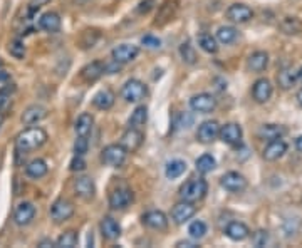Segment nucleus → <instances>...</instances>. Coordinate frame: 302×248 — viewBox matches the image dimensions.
Returning <instances> with one entry per match:
<instances>
[{"instance_id":"1","label":"nucleus","mask_w":302,"mask_h":248,"mask_svg":"<svg viewBox=\"0 0 302 248\" xmlns=\"http://www.w3.org/2000/svg\"><path fill=\"white\" fill-rule=\"evenodd\" d=\"M45 142H47V133L42 128L32 126V128L20 131L17 134V138H15V150H17V153H29L39 150Z\"/></svg>"},{"instance_id":"2","label":"nucleus","mask_w":302,"mask_h":248,"mask_svg":"<svg viewBox=\"0 0 302 248\" xmlns=\"http://www.w3.org/2000/svg\"><path fill=\"white\" fill-rule=\"evenodd\" d=\"M208 193V183L203 178H193L190 181H186L183 186L180 188V198L185 202L196 203L207 196Z\"/></svg>"},{"instance_id":"3","label":"nucleus","mask_w":302,"mask_h":248,"mask_svg":"<svg viewBox=\"0 0 302 248\" xmlns=\"http://www.w3.org/2000/svg\"><path fill=\"white\" fill-rule=\"evenodd\" d=\"M121 96L126 103L136 104L148 96V87L139 79H129V81L124 82V86L121 89Z\"/></svg>"},{"instance_id":"4","label":"nucleus","mask_w":302,"mask_h":248,"mask_svg":"<svg viewBox=\"0 0 302 248\" xmlns=\"http://www.w3.org/2000/svg\"><path fill=\"white\" fill-rule=\"evenodd\" d=\"M74 203L69 202L67 198H57L51 207V218L56 225H61L64 221L71 220L74 216Z\"/></svg>"},{"instance_id":"5","label":"nucleus","mask_w":302,"mask_h":248,"mask_svg":"<svg viewBox=\"0 0 302 248\" xmlns=\"http://www.w3.org/2000/svg\"><path fill=\"white\" fill-rule=\"evenodd\" d=\"M128 160V151L121 144H108L101 153V161L111 168H121Z\"/></svg>"},{"instance_id":"6","label":"nucleus","mask_w":302,"mask_h":248,"mask_svg":"<svg viewBox=\"0 0 302 248\" xmlns=\"http://www.w3.org/2000/svg\"><path fill=\"white\" fill-rule=\"evenodd\" d=\"M220 184L223 189L230 193H242L247 188V179L242 173L238 171H228L220 178Z\"/></svg>"},{"instance_id":"7","label":"nucleus","mask_w":302,"mask_h":248,"mask_svg":"<svg viewBox=\"0 0 302 248\" xmlns=\"http://www.w3.org/2000/svg\"><path fill=\"white\" fill-rule=\"evenodd\" d=\"M190 108L195 111V113L200 114H208L212 111H215L217 108V99L208 92H200L195 94L193 97L190 99Z\"/></svg>"},{"instance_id":"8","label":"nucleus","mask_w":302,"mask_h":248,"mask_svg":"<svg viewBox=\"0 0 302 248\" xmlns=\"http://www.w3.org/2000/svg\"><path fill=\"white\" fill-rule=\"evenodd\" d=\"M196 213V207L191 202H185L181 200L180 203H176L173 210H171V220L175 221L176 225H183L188 220H191Z\"/></svg>"},{"instance_id":"9","label":"nucleus","mask_w":302,"mask_h":248,"mask_svg":"<svg viewBox=\"0 0 302 248\" xmlns=\"http://www.w3.org/2000/svg\"><path fill=\"white\" fill-rule=\"evenodd\" d=\"M143 141H144V134L141 133V131H139L138 128H128L123 133L119 144H121L128 153H134L143 146Z\"/></svg>"},{"instance_id":"10","label":"nucleus","mask_w":302,"mask_h":248,"mask_svg":"<svg viewBox=\"0 0 302 248\" xmlns=\"http://www.w3.org/2000/svg\"><path fill=\"white\" fill-rule=\"evenodd\" d=\"M133 191L128 186L116 188L109 194V207L111 210H124L133 203Z\"/></svg>"},{"instance_id":"11","label":"nucleus","mask_w":302,"mask_h":248,"mask_svg":"<svg viewBox=\"0 0 302 248\" xmlns=\"http://www.w3.org/2000/svg\"><path fill=\"white\" fill-rule=\"evenodd\" d=\"M141 221L144 226H148L151 230H158V231H165L168 228V216H166L161 210H149L143 216Z\"/></svg>"},{"instance_id":"12","label":"nucleus","mask_w":302,"mask_h":248,"mask_svg":"<svg viewBox=\"0 0 302 248\" xmlns=\"http://www.w3.org/2000/svg\"><path fill=\"white\" fill-rule=\"evenodd\" d=\"M139 54V47L133 44H119L111 51L113 61L119 62V64H128V62L134 61Z\"/></svg>"},{"instance_id":"13","label":"nucleus","mask_w":302,"mask_h":248,"mask_svg":"<svg viewBox=\"0 0 302 248\" xmlns=\"http://www.w3.org/2000/svg\"><path fill=\"white\" fill-rule=\"evenodd\" d=\"M242 136H243V131L237 123H227L225 126H220L218 138L225 142V144H230V146L240 144Z\"/></svg>"},{"instance_id":"14","label":"nucleus","mask_w":302,"mask_h":248,"mask_svg":"<svg viewBox=\"0 0 302 248\" xmlns=\"http://www.w3.org/2000/svg\"><path fill=\"white\" fill-rule=\"evenodd\" d=\"M272 92H274V87H272V82L269 81V79H257V81L254 82L252 86V97L255 99V103L259 104H264L267 103L270 97H272Z\"/></svg>"},{"instance_id":"15","label":"nucleus","mask_w":302,"mask_h":248,"mask_svg":"<svg viewBox=\"0 0 302 248\" xmlns=\"http://www.w3.org/2000/svg\"><path fill=\"white\" fill-rule=\"evenodd\" d=\"M252 17L254 10L247 7L245 4H233L227 9V19L235 24H245L248 20H252Z\"/></svg>"},{"instance_id":"16","label":"nucleus","mask_w":302,"mask_h":248,"mask_svg":"<svg viewBox=\"0 0 302 248\" xmlns=\"http://www.w3.org/2000/svg\"><path fill=\"white\" fill-rule=\"evenodd\" d=\"M218 133H220V124L217 121H205L196 129V139L203 144H208L218 138Z\"/></svg>"},{"instance_id":"17","label":"nucleus","mask_w":302,"mask_h":248,"mask_svg":"<svg viewBox=\"0 0 302 248\" xmlns=\"http://www.w3.org/2000/svg\"><path fill=\"white\" fill-rule=\"evenodd\" d=\"M35 207L30 202H22L19 205L17 208H15V213H14V221L17 223L19 226H27L32 223V220L35 218Z\"/></svg>"},{"instance_id":"18","label":"nucleus","mask_w":302,"mask_h":248,"mask_svg":"<svg viewBox=\"0 0 302 248\" xmlns=\"http://www.w3.org/2000/svg\"><path fill=\"white\" fill-rule=\"evenodd\" d=\"M74 191L79 198L82 200H92L96 194V184H94V179L89 178V176H79L74 181Z\"/></svg>"},{"instance_id":"19","label":"nucleus","mask_w":302,"mask_h":248,"mask_svg":"<svg viewBox=\"0 0 302 248\" xmlns=\"http://www.w3.org/2000/svg\"><path fill=\"white\" fill-rule=\"evenodd\" d=\"M285 153H287V142L282 141V138L269 141L267 146L264 147V158L267 161H277Z\"/></svg>"},{"instance_id":"20","label":"nucleus","mask_w":302,"mask_h":248,"mask_svg":"<svg viewBox=\"0 0 302 248\" xmlns=\"http://www.w3.org/2000/svg\"><path fill=\"white\" fill-rule=\"evenodd\" d=\"M45 118H47V109L44 106H40V104H32V106H29L22 113V123L25 126L37 124Z\"/></svg>"},{"instance_id":"21","label":"nucleus","mask_w":302,"mask_h":248,"mask_svg":"<svg viewBox=\"0 0 302 248\" xmlns=\"http://www.w3.org/2000/svg\"><path fill=\"white\" fill-rule=\"evenodd\" d=\"M225 235L232 241H243L250 236V230H248V226L245 223H242V221H230L225 228Z\"/></svg>"},{"instance_id":"22","label":"nucleus","mask_w":302,"mask_h":248,"mask_svg":"<svg viewBox=\"0 0 302 248\" xmlns=\"http://www.w3.org/2000/svg\"><path fill=\"white\" fill-rule=\"evenodd\" d=\"M99 230H101V235L103 238L106 240H116L119 238V235H121V226L114 218L111 216H104L99 223Z\"/></svg>"},{"instance_id":"23","label":"nucleus","mask_w":302,"mask_h":248,"mask_svg":"<svg viewBox=\"0 0 302 248\" xmlns=\"http://www.w3.org/2000/svg\"><path fill=\"white\" fill-rule=\"evenodd\" d=\"M61 25H62V20H61V15L57 12H45L40 15V19H39V27L45 30V32H51V34L59 32Z\"/></svg>"},{"instance_id":"24","label":"nucleus","mask_w":302,"mask_h":248,"mask_svg":"<svg viewBox=\"0 0 302 248\" xmlns=\"http://www.w3.org/2000/svg\"><path fill=\"white\" fill-rule=\"evenodd\" d=\"M103 74H106L104 72L103 62L101 61H92V62H89V64H86L84 67H82L81 77L84 79L86 82H96L103 77Z\"/></svg>"},{"instance_id":"25","label":"nucleus","mask_w":302,"mask_h":248,"mask_svg":"<svg viewBox=\"0 0 302 248\" xmlns=\"http://www.w3.org/2000/svg\"><path fill=\"white\" fill-rule=\"evenodd\" d=\"M49 168H47V163L44 160H40V158H35L30 163H27V166H25V175L32 179H40L47 175Z\"/></svg>"},{"instance_id":"26","label":"nucleus","mask_w":302,"mask_h":248,"mask_svg":"<svg viewBox=\"0 0 302 248\" xmlns=\"http://www.w3.org/2000/svg\"><path fill=\"white\" fill-rule=\"evenodd\" d=\"M287 133V129L280 124H264L260 126L259 129V138L265 139V141H272V139H279Z\"/></svg>"},{"instance_id":"27","label":"nucleus","mask_w":302,"mask_h":248,"mask_svg":"<svg viewBox=\"0 0 302 248\" xmlns=\"http://www.w3.org/2000/svg\"><path fill=\"white\" fill-rule=\"evenodd\" d=\"M114 101H116V97H114V92L111 89H103V91H99L94 97H92L94 108L101 109V111L111 109L114 106Z\"/></svg>"},{"instance_id":"28","label":"nucleus","mask_w":302,"mask_h":248,"mask_svg":"<svg viewBox=\"0 0 302 248\" xmlns=\"http://www.w3.org/2000/svg\"><path fill=\"white\" fill-rule=\"evenodd\" d=\"M92 126H94V118H92V114L82 113L79 118L76 119L74 131L77 136H89L92 131Z\"/></svg>"},{"instance_id":"29","label":"nucleus","mask_w":302,"mask_h":248,"mask_svg":"<svg viewBox=\"0 0 302 248\" xmlns=\"http://www.w3.org/2000/svg\"><path fill=\"white\" fill-rule=\"evenodd\" d=\"M269 66V54L264 51H257L248 57V69L254 72H262Z\"/></svg>"},{"instance_id":"30","label":"nucleus","mask_w":302,"mask_h":248,"mask_svg":"<svg viewBox=\"0 0 302 248\" xmlns=\"http://www.w3.org/2000/svg\"><path fill=\"white\" fill-rule=\"evenodd\" d=\"M297 81V72H295L292 67H282L277 72V84L282 89H290Z\"/></svg>"},{"instance_id":"31","label":"nucleus","mask_w":302,"mask_h":248,"mask_svg":"<svg viewBox=\"0 0 302 248\" xmlns=\"http://www.w3.org/2000/svg\"><path fill=\"white\" fill-rule=\"evenodd\" d=\"M195 168L200 175H207V173H212L217 168V160L212 155L205 153V155H202L198 160L195 161Z\"/></svg>"},{"instance_id":"32","label":"nucleus","mask_w":302,"mask_h":248,"mask_svg":"<svg viewBox=\"0 0 302 248\" xmlns=\"http://www.w3.org/2000/svg\"><path fill=\"white\" fill-rule=\"evenodd\" d=\"M148 121V108L146 106H138L136 109L133 111V114L129 116V128H143Z\"/></svg>"},{"instance_id":"33","label":"nucleus","mask_w":302,"mask_h":248,"mask_svg":"<svg viewBox=\"0 0 302 248\" xmlns=\"http://www.w3.org/2000/svg\"><path fill=\"white\" fill-rule=\"evenodd\" d=\"M238 37V32L235 27H232V25H222L220 29L217 30V40L220 42V44H232V42H235Z\"/></svg>"},{"instance_id":"34","label":"nucleus","mask_w":302,"mask_h":248,"mask_svg":"<svg viewBox=\"0 0 302 248\" xmlns=\"http://www.w3.org/2000/svg\"><path fill=\"white\" fill-rule=\"evenodd\" d=\"M198 45L202 47V51L207 52V54H217L218 52V40H217V37H213L212 34H207V32L200 34Z\"/></svg>"},{"instance_id":"35","label":"nucleus","mask_w":302,"mask_h":248,"mask_svg":"<svg viewBox=\"0 0 302 248\" xmlns=\"http://www.w3.org/2000/svg\"><path fill=\"white\" fill-rule=\"evenodd\" d=\"M185 171H186V163L181 161V160H173L166 165L165 175L168 179H176V178H180L181 175H183Z\"/></svg>"},{"instance_id":"36","label":"nucleus","mask_w":302,"mask_h":248,"mask_svg":"<svg viewBox=\"0 0 302 248\" xmlns=\"http://www.w3.org/2000/svg\"><path fill=\"white\" fill-rule=\"evenodd\" d=\"M77 241H79V236L76 231L67 230L56 240V248H74L77 246Z\"/></svg>"},{"instance_id":"37","label":"nucleus","mask_w":302,"mask_h":248,"mask_svg":"<svg viewBox=\"0 0 302 248\" xmlns=\"http://www.w3.org/2000/svg\"><path fill=\"white\" fill-rule=\"evenodd\" d=\"M7 51H9V54L14 57V59H19L20 61V59H24V57H25V45H24V42L20 40V39L10 40Z\"/></svg>"},{"instance_id":"38","label":"nucleus","mask_w":302,"mask_h":248,"mask_svg":"<svg viewBox=\"0 0 302 248\" xmlns=\"http://www.w3.org/2000/svg\"><path fill=\"white\" fill-rule=\"evenodd\" d=\"M188 233L191 240H202L207 235V225L202 220H195L193 223L188 226Z\"/></svg>"},{"instance_id":"39","label":"nucleus","mask_w":302,"mask_h":248,"mask_svg":"<svg viewBox=\"0 0 302 248\" xmlns=\"http://www.w3.org/2000/svg\"><path fill=\"white\" fill-rule=\"evenodd\" d=\"M180 56H181V59L190 66L196 62V52L190 42H183V44L180 45Z\"/></svg>"},{"instance_id":"40","label":"nucleus","mask_w":302,"mask_h":248,"mask_svg":"<svg viewBox=\"0 0 302 248\" xmlns=\"http://www.w3.org/2000/svg\"><path fill=\"white\" fill-rule=\"evenodd\" d=\"M282 30L285 34H297L300 30V24L297 19L294 17H285L282 22Z\"/></svg>"},{"instance_id":"41","label":"nucleus","mask_w":302,"mask_h":248,"mask_svg":"<svg viewBox=\"0 0 302 248\" xmlns=\"http://www.w3.org/2000/svg\"><path fill=\"white\" fill-rule=\"evenodd\" d=\"M87 150H89V139H87V136H77L74 142V155L84 156Z\"/></svg>"},{"instance_id":"42","label":"nucleus","mask_w":302,"mask_h":248,"mask_svg":"<svg viewBox=\"0 0 302 248\" xmlns=\"http://www.w3.org/2000/svg\"><path fill=\"white\" fill-rule=\"evenodd\" d=\"M15 91V87L10 84V86H5L0 89V111L5 109L9 106V103H10V96H12V92Z\"/></svg>"},{"instance_id":"43","label":"nucleus","mask_w":302,"mask_h":248,"mask_svg":"<svg viewBox=\"0 0 302 248\" xmlns=\"http://www.w3.org/2000/svg\"><path fill=\"white\" fill-rule=\"evenodd\" d=\"M267 241H269V233L265 230H259V231H255L254 236H252V245L254 246H265L267 245Z\"/></svg>"},{"instance_id":"44","label":"nucleus","mask_w":302,"mask_h":248,"mask_svg":"<svg viewBox=\"0 0 302 248\" xmlns=\"http://www.w3.org/2000/svg\"><path fill=\"white\" fill-rule=\"evenodd\" d=\"M69 170L74 171V173L84 171V170H86V161H84V158L79 156V155H74V158H72L71 163H69Z\"/></svg>"},{"instance_id":"45","label":"nucleus","mask_w":302,"mask_h":248,"mask_svg":"<svg viewBox=\"0 0 302 248\" xmlns=\"http://www.w3.org/2000/svg\"><path fill=\"white\" fill-rule=\"evenodd\" d=\"M155 4H156V0H141V2L138 4V7H136V12L141 14V15L148 14V12H151V10L155 9Z\"/></svg>"},{"instance_id":"46","label":"nucleus","mask_w":302,"mask_h":248,"mask_svg":"<svg viewBox=\"0 0 302 248\" xmlns=\"http://www.w3.org/2000/svg\"><path fill=\"white\" fill-rule=\"evenodd\" d=\"M141 44L146 45V47H149V49H158V47L161 45V40L158 39V37L148 34V35H144L143 39H141Z\"/></svg>"},{"instance_id":"47","label":"nucleus","mask_w":302,"mask_h":248,"mask_svg":"<svg viewBox=\"0 0 302 248\" xmlns=\"http://www.w3.org/2000/svg\"><path fill=\"white\" fill-rule=\"evenodd\" d=\"M51 0H30L29 2V15L32 17V15L37 12L39 9H42L44 5H47Z\"/></svg>"},{"instance_id":"48","label":"nucleus","mask_w":302,"mask_h":248,"mask_svg":"<svg viewBox=\"0 0 302 248\" xmlns=\"http://www.w3.org/2000/svg\"><path fill=\"white\" fill-rule=\"evenodd\" d=\"M175 246L176 248H195V246H198V243H195V241H190V240H181Z\"/></svg>"},{"instance_id":"49","label":"nucleus","mask_w":302,"mask_h":248,"mask_svg":"<svg viewBox=\"0 0 302 248\" xmlns=\"http://www.w3.org/2000/svg\"><path fill=\"white\" fill-rule=\"evenodd\" d=\"M37 246H40V248H49V246H56V243L51 238H44V240L39 241Z\"/></svg>"},{"instance_id":"50","label":"nucleus","mask_w":302,"mask_h":248,"mask_svg":"<svg viewBox=\"0 0 302 248\" xmlns=\"http://www.w3.org/2000/svg\"><path fill=\"white\" fill-rule=\"evenodd\" d=\"M9 77H10V74L5 71V67H2V69H0V82L9 81Z\"/></svg>"},{"instance_id":"51","label":"nucleus","mask_w":302,"mask_h":248,"mask_svg":"<svg viewBox=\"0 0 302 248\" xmlns=\"http://www.w3.org/2000/svg\"><path fill=\"white\" fill-rule=\"evenodd\" d=\"M295 150L302 153V136H299V138L295 139Z\"/></svg>"},{"instance_id":"52","label":"nucleus","mask_w":302,"mask_h":248,"mask_svg":"<svg viewBox=\"0 0 302 248\" xmlns=\"http://www.w3.org/2000/svg\"><path fill=\"white\" fill-rule=\"evenodd\" d=\"M297 101H299V104L302 106V89H300V91L297 92Z\"/></svg>"},{"instance_id":"53","label":"nucleus","mask_w":302,"mask_h":248,"mask_svg":"<svg viewBox=\"0 0 302 248\" xmlns=\"http://www.w3.org/2000/svg\"><path fill=\"white\" fill-rule=\"evenodd\" d=\"M297 79H299V81L302 82V67H300V69L297 71Z\"/></svg>"},{"instance_id":"54","label":"nucleus","mask_w":302,"mask_h":248,"mask_svg":"<svg viewBox=\"0 0 302 248\" xmlns=\"http://www.w3.org/2000/svg\"><path fill=\"white\" fill-rule=\"evenodd\" d=\"M2 123H4V114L0 113V126H2Z\"/></svg>"},{"instance_id":"55","label":"nucleus","mask_w":302,"mask_h":248,"mask_svg":"<svg viewBox=\"0 0 302 248\" xmlns=\"http://www.w3.org/2000/svg\"><path fill=\"white\" fill-rule=\"evenodd\" d=\"M2 67H4V62H2V59H0V69H2Z\"/></svg>"}]
</instances>
